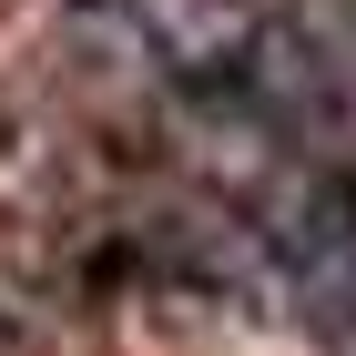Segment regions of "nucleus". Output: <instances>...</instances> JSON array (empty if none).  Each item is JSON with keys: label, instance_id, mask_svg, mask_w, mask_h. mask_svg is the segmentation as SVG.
<instances>
[{"label": "nucleus", "instance_id": "1", "mask_svg": "<svg viewBox=\"0 0 356 356\" xmlns=\"http://www.w3.org/2000/svg\"><path fill=\"white\" fill-rule=\"evenodd\" d=\"M10 346H21V336H10V316H0V356H10Z\"/></svg>", "mask_w": 356, "mask_h": 356}]
</instances>
